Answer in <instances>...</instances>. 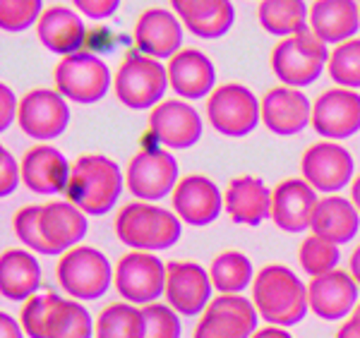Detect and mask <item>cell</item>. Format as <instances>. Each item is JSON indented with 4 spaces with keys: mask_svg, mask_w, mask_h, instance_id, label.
<instances>
[{
    "mask_svg": "<svg viewBox=\"0 0 360 338\" xmlns=\"http://www.w3.org/2000/svg\"><path fill=\"white\" fill-rule=\"evenodd\" d=\"M84 22L79 20V15L72 8H65V5L46 8L37 25V37L44 44V48L63 58L79 53L84 44Z\"/></svg>",
    "mask_w": 360,
    "mask_h": 338,
    "instance_id": "obj_28",
    "label": "cell"
},
{
    "mask_svg": "<svg viewBox=\"0 0 360 338\" xmlns=\"http://www.w3.org/2000/svg\"><path fill=\"white\" fill-rule=\"evenodd\" d=\"M22 185V163L10 154L8 147L0 149V195L10 197Z\"/></svg>",
    "mask_w": 360,
    "mask_h": 338,
    "instance_id": "obj_41",
    "label": "cell"
},
{
    "mask_svg": "<svg viewBox=\"0 0 360 338\" xmlns=\"http://www.w3.org/2000/svg\"><path fill=\"white\" fill-rule=\"evenodd\" d=\"M257 20L266 34L286 39L310 27V8L305 0H259Z\"/></svg>",
    "mask_w": 360,
    "mask_h": 338,
    "instance_id": "obj_31",
    "label": "cell"
},
{
    "mask_svg": "<svg viewBox=\"0 0 360 338\" xmlns=\"http://www.w3.org/2000/svg\"><path fill=\"white\" fill-rule=\"evenodd\" d=\"M252 338H293L288 334L283 326H264V329H257L255 331Z\"/></svg>",
    "mask_w": 360,
    "mask_h": 338,
    "instance_id": "obj_46",
    "label": "cell"
},
{
    "mask_svg": "<svg viewBox=\"0 0 360 338\" xmlns=\"http://www.w3.org/2000/svg\"><path fill=\"white\" fill-rule=\"evenodd\" d=\"M115 238L130 249L159 252L173 247L183 235V221L176 212L152 202H130L118 209L113 221Z\"/></svg>",
    "mask_w": 360,
    "mask_h": 338,
    "instance_id": "obj_3",
    "label": "cell"
},
{
    "mask_svg": "<svg viewBox=\"0 0 360 338\" xmlns=\"http://www.w3.org/2000/svg\"><path fill=\"white\" fill-rule=\"evenodd\" d=\"M176 216L188 226L202 228L214 223L224 212V195L219 185L207 176H185L178 180L171 195Z\"/></svg>",
    "mask_w": 360,
    "mask_h": 338,
    "instance_id": "obj_18",
    "label": "cell"
},
{
    "mask_svg": "<svg viewBox=\"0 0 360 338\" xmlns=\"http://www.w3.org/2000/svg\"><path fill=\"white\" fill-rule=\"evenodd\" d=\"M168 84L180 98H205L217 89V67L197 48H183L168 60Z\"/></svg>",
    "mask_w": 360,
    "mask_h": 338,
    "instance_id": "obj_23",
    "label": "cell"
},
{
    "mask_svg": "<svg viewBox=\"0 0 360 338\" xmlns=\"http://www.w3.org/2000/svg\"><path fill=\"white\" fill-rule=\"evenodd\" d=\"M17 110H20V101L17 96L13 94L8 84L0 86V130H10L13 120L17 118Z\"/></svg>",
    "mask_w": 360,
    "mask_h": 338,
    "instance_id": "obj_43",
    "label": "cell"
},
{
    "mask_svg": "<svg viewBox=\"0 0 360 338\" xmlns=\"http://www.w3.org/2000/svg\"><path fill=\"white\" fill-rule=\"evenodd\" d=\"M58 283L72 300H98L108 293L115 271L106 254L89 245H77L60 254L56 269Z\"/></svg>",
    "mask_w": 360,
    "mask_h": 338,
    "instance_id": "obj_6",
    "label": "cell"
},
{
    "mask_svg": "<svg viewBox=\"0 0 360 338\" xmlns=\"http://www.w3.org/2000/svg\"><path fill=\"white\" fill-rule=\"evenodd\" d=\"M209 125L224 137H245L262 120V103L245 84L229 82L212 91L207 101Z\"/></svg>",
    "mask_w": 360,
    "mask_h": 338,
    "instance_id": "obj_7",
    "label": "cell"
},
{
    "mask_svg": "<svg viewBox=\"0 0 360 338\" xmlns=\"http://www.w3.org/2000/svg\"><path fill=\"white\" fill-rule=\"evenodd\" d=\"M41 230L56 257V254H65L68 249L77 247L84 240L89 223H86V214L72 202L56 200L41 204Z\"/></svg>",
    "mask_w": 360,
    "mask_h": 338,
    "instance_id": "obj_26",
    "label": "cell"
},
{
    "mask_svg": "<svg viewBox=\"0 0 360 338\" xmlns=\"http://www.w3.org/2000/svg\"><path fill=\"white\" fill-rule=\"evenodd\" d=\"M310 312L324 322H344L351 312H356L360 302V285L351 271L334 269L322 276H315L307 283Z\"/></svg>",
    "mask_w": 360,
    "mask_h": 338,
    "instance_id": "obj_16",
    "label": "cell"
},
{
    "mask_svg": "<svg viewBox=\"0 0 360 338\" xmlns=\"http://www.w3.org/2000/svg\"><path fill=\"white\" fill-rule=\"evenodd\" d=\"M257 322L259 312L252 300L243 295H217L197 322L193 338H252Z\"/></svg>",
    "mask_w": 360,
    "mask_h": 338,
    "instance_id": "obj_13",
    "label": "cell"
},
{
    "mask_svg": "<svg viewBox=\"0 0 360 338\" xmlns=\"http://www.w3.org/2000/svg\"><path fill=\"white\" fill-rule=\"evenodd\" d=\"M113 285L130 305H152L166 290V264L154 252L132 249L115 264Z\"/></svg>",
    "mask_w": 360,
    "mask_h": 338,
    "instance_id": "obj_10",
    "label": "cell"
},
{
    "mask_svg": "<svg viewBox=\"0 0 360 338\" xmlns=\"http://www.w3.org/2000/svg\"><path fill=\"white\" fill-rule=\"evenodd\" d=\"M65 298L56 293H37L32 295L20 312V324L29 338H53L58 322L63 317Z\"/></svg>",
    "mask_w": 360,
    "mask_h": 338,
    "instance_id": "obj_33",
    "label": "cell"
},
{
    "mask_svg": "<svg viewBox=\"0 0 360 338\" xmlns=\"http://www.w3.org/2000/svg\"><path fill=\"white\" fill-rule=\"evenodd\" d=\"M310 230L312 235L322 238L327 242L346 245L360 230V212L356 209V204L346 200V197L329 195L324 200H319Z\"/></svg>",
    "mask_w": 360,
    "mask_h": 338,
    "instance_id": "obj_29",
    "label": "cell"
},
{
    "mask_svg": "<svg viewBox=\"0 0 360 338\" xmlns=\"http://www.w3.org/2000/svg\"><path fill=\"white\" fill-rule=\"evenodd\" d=\"M319 204L317 190L303 178L281 180L271 190V221L278 230L303 233L312 226V216Z\"/></svg>",
    "mask_w": 360,
    "mask_h": 338,
    "instance_id": "obj_19",
    "label": "cell"
},
{
    "mask_svg": "<svg viewBox=\"0 0 360 338\" xmlns=\"http://www.w3.org/2000/svg\"><path fill=\"white\" fill-rule=\"evenodd\" d=\"M353 314H360V302H358V307H356V312H353Z\"/></svg>",
    "mask_w": 360,
    "mask_h": 338,
    "instance_id": "obj_49",
    "label": "cell"
},
{
    "mask_svg": "<svg viewBox=\"0 0 360 338\" xmlns=\"http://www.w3.org/2000/svg\"><path fill=\"white\" fill-rule=\"evenodd\" d=\"M224 209L229 219L238 226H259L266 216H271V190L262 178L238 176L229 183L224 195Z\"/></svg>",
    "mask_w": 360,
    "mask_h": 338,
    "instance_id": "obj_24",
    "label": "cell"
},
{
    "mask_svg": "<svg viewBox=\"0 0 360 338\" xmlns=\"http://www.w3.org/2000/svg\"><path fill=\"white\" fill-rule=\"evenodd\" d=\"M142 307L130 302H111L96 317V338H142Z\"/></svg>",
    "mask_w": 360,
    "mask_h": 338,
    "instance_id": "obj_34",
    "label": "cell"
},
{
    "mask_svg": "<svg viewBox=\"0 0 360 338\" xmlns=\"http://www.w3.org/2000/svg\"><path fill=\"white\" fill-rule=\"evenodd\" d=\"M72 5L89 20H108L118 13L120 0H72Z\"/></svg>",
    "mask_w": 360,
    "mask_h": 338,
    "instance_id": "obj_42",
    "label": "cell"
},
{
    "mask_svg": "<svg viewBox=\"0 0 360 338\" xmlns=\"http://www.w3.org/2000/svg\"><path fill=\"white\" fill-rule=\"evenodd\" d=\"M125 188V173L103 154H84L72 163L68 183V202L86 216H103L118 204Z\"/></svg>",
    "mask_w": 360,
    "mask_h": 338,
    "instance_id": "obj_1",
    "label": "cell"
},
{
    "mask_svg": "<svg viewBox=\"0 0 360 338\" xmlns=\"http://www.w3.org/2000/svg\"><path fill=\"white\" fill-rule=\"evenodd\" d=\"M25 329H22L20 319H15L13 314L3 312L0 314V338H25Z\"/></svg>",
    "mask_w": 360,
    "mask_h": 338,
    "instance_id": "obj_44",
    "label": "cell"
},
{
    "mask_svg": "<svg viewBox=\"0 0 360 338\" xmlns=\"http://www.w3.org/2000/svg\"><path fill=\"white\" fill-rule=\"evenodd\" d=\"M44 15V0H0V27L5 32H27L39 25Z\"/></svg>",
    "mask_w": 360,
    "mask_h": 338,
    "instance_id": "obj_38",
    "label": "cell"
},
{
    "mask_svg": "<svg viewBox=\"0 0 360 338\" xmlns=\"http://www.w3.org/2000/svg\"><path fill=\"white\" fill-rule=\"evenodd\" d=\"M144 317V331L142 338H180V319L178 312L171 305H161V302H152V305L142 307Z\"/></svg>",
    "mask_w": 360,
    "mask_h": 338,
    "instance_id": "obj_39",
    "label": "cell"
},
{
    "mask_svg": "<svg viewBox=\"0 0 360 338\" xmlns=\"http://www.w3.org/2000/svg\"><path fill=\"white\" fill-rule=\"evenodd\" d=\"M214 283L209 271L197 261H168L164 298L180 317H202L214 300Z\"/></svg>",
    "mask_w": 360,
    "mask_h": 338,
    "instance_id": "obj_11",
    "label": "cell"
},
{
    "mask_svg": "<svg viewBox=\"0 0 360 338\" xmlns=\"http://www.w3.org/2000/svg\"><path fill=\"white\" fill-rule=\"evenodd\" d=\"M348 271H351V276L356 278L358 285H360V245H358L356 249H353L351 261H348Z\"/></svg>",
    "mask_w": 360,
    "mask_h": 338,
    "instance_id": "obj_47",
    "label": "cell"
},
{
    "mask_svg": "<svg viewBox=\"0 0 360 338\" xmlns=\"http://www.w3.org/2000/svg\"><path fill=\"white\" fill-rule=\"evenodd\" d=\"M353 156L346 147L336 142H315L305 149L303 159H300V173L303 180L312 185L317 192L324 195H334V192L344 190L346 185L353 183Z\"/></svg>",
    "mask_w": 360,
    "mask_h": 338,
    "instance_id": "obj_14",
    "label": "cell"
},
{
    "mask_svg": "<svg viewBox=\"0 0 360 338\" xmlns=\"http://www.w3.org/2000/svg\"><path fill=\"white\" fill-rule=\"evenodd\" d=\"M22 185L34 195H60L70 183V163L63 151L49 144L32 147L22 156Z\"/></svg>",
    "mask_w": 360,
    "mask_h": 338,
    "instance_id": "obj_22",
    "label": "cell"
},
{
    "mask_svg": "<svg viewBox=\"0 0 360 338\" xmlns=\"http://www.w3.org/2000/svg\"><path fill=\"white\" fill-rule=\"evenodd\" d=\"M310 29L327 46L356 39L360 29V5L356 0H315L310 5Z\"/></svg>",
    "mask_w": 360,
    "mask_h": 338,
    "instance_id": "obj_27",
    "label": "cell"
},
{
    "mask_svg": "<svg viewBox=\"0 0 360 338\" xmlns=\"http://www.w3.org/2000/svg\"><path fill=\"white\" fill-rule=\"evenodd\" d=\"M171 8L183 27L200 39H221L236 22L231 0H171Z\"/></svg>",
    "mask_w": 360,
    "mask_h": 338,
    "instance_id": "obj_25",
    "label": "cell"
},
{
    "mask_svg": "<svg viewBox=\"0 0 360 338\" xmlns=\"http://www.w3.org/2000/svg\"><path fill=\"white\" fill-rule=\"evenodd\" d=\"M310 125L329 142L353 137L360 130V94L344 86L322 91L312 103Z\"/></svg>",
    "mask_w": 360,
    "mask_h": 338,
    "instance_id": "obj_15",
    "label": "cell"
},
{
    "mask_svg": "<svg viewBox=\"0 0 360 338\" xmlns=\"http://www.w3.org/2000/svg\"><path fill=\"white\" fill-rule=\"evenodd\" d=\"M351 202L356 204V209L360 212V176L353 178V183H351Z\"/></svg>",
    "mask_w": 360,
    "mask_h": 338,
    "instance_id": "obj_48",
    "label": "cell"
},
{
    "mask_svg": "<svg viewBox=\"0 0 360 338\" xmlns=\"http://www.w3.org/2000/svg\"><path fill=\"white\" fill-rule=\"evenodd\" d=\"M149 130L161 147L168 149H190L202 139L200 113L183 98H168L149 113Z\"/></svg>",
    "mask_w": 360,
    "mask_h": 338,
    "instance_id": "obj_17",
    "label": "cell"
},
{
    "mask_svg": "<svg viewBox=\"0 0 360 338\" xmlns=\"http://www.w3.org/2000/svg\"><path fill=\"white\" fill-rule=\"evenodd\" d=\"M209 276H212L214 290L219 295H240L248 290V285L255 281V269L248 254L238 252V249H226V252L217 254L209 266Z\"/></svg>",
    "mask_w": 360,
    "mask_h": 338,
    "instance_id": "obj_32",
    "label": "cell"
},
{
    "mask_svg": "<svg viewBox=\"0 0 360 338\" xmlns=\"http://www.w3.org/2000/svg\"><path fill=\"white\" fill-rule=\"evenodd\" d=\"M252 302L271 326H293L310 312L307 285L293 269L283 264H269L257 271L252 281Z\"/></svg>",
    "mask_w": 360,
    "mask_h": 338,
    "instance_id": "obj_2",
    "label": "cell"
},
{
    "mask_svg": "<svg viewBox=\"0 0 360 338\" xmlns=\"http://www.w3.org/2000/svg\"><path fill=\"white\" fill-rule=\"evenodd\" d=\"M180 180L178 161L168 149H142L125 168V188L139 202H161Z\"/></svg>",
    "mask_w": 360,
    "mask_h": 338,
    "instance_id": "obj_9",
    "label": "cell"
},
{
    "mask_svg": "<svg viewBox=\"0 0 360 338\" xmlns=\"http://www.w3.org/2000/svg\"><path fill=\"white\" fill-rule=\"evenodd\" d=\"M329 77L344 89H360V39H348L329 53Z\"/></svg>",
    "mask_w": 360,
    "mask_h": 338,
    "instance_id": "obj_35",
    "label": "cell"
},
{
    "mask_svg": "<svg viewBox=\"0 0 360 338\" xmlns=\"http://www.w3.org/2000/svg\"><path fill=\"white\" fill-rule=\"evenodd\" d=\"M262 122L278 137H293L312 122V101L300 89L278 84L262 96Z\"/></svg>",
    "mask_w": 360,
    "mask_h": 338,
    "instance_id": "obj_20",
    "label": "cell"
},
{
    "mask_svg": "<svg viewBox=\"0 0 360 338\" xmlns=\"http://www.w3.org/2000/svg\"><path fill=\"white\" fill-rule=\"evenodd\" d=\"M329 53L324 41H319L307 27L293 37L281 39L271 51V70L283 86L303 89L315 84L324 67L329 65Z\"/></svg>",
    "mask_w": 360,
    "mask_h": 338,
    "instance_id": "obj_4",
    "label": "cell"
},
{
    "mask_svg": "<svg viewBox=\"0 0 360 338\" xmlns=\"http://www.w3.org/2000/svg\"><path fill=\"white\" fill-rule=\"evenodd\" d=\"M135 46L139 53L171 60L178 51H183V22L171 10L149 8L135 22Z\"/></svg>",
    "mask_w": 360,
    "mask_h": 338,
    "instance_id": "obj_21",
    "label": "cell"
},
{
    "mask_svg": "<svg viewBox=\"0 0 360 338\" xmlns=\"http://www.w3.org/2000/svg\"><path fill=\"white\" fill-rule=\"evenodd\" d=\"M41 288V266L27 249H5L0 257V293L10 302H27Z\"/></svg>",
    "mask_w": 360,
    "mask_h": 338,
    "instance_id": "obj_30",
    "label": "cell"
},
{
    "mask_svg": "<svg viewBox=\"0 0 360 338\" xmlns=\"http://www.w3.org/2000/svg\"><path fill=\"white\" fill-rule=\"evenodd\" d=\"M339 259H341L339 245L327 242L317 235H307L298 247L300 269H303L310 278L334 271L336 264H339Z\"/></svg>",
    "mask_w": 360,
    "mask_h": 338,
    "instance_id": "obj_36",
    "label": "cell"
},
{
    "mask_svg": "<svg viewBox=\"0 0 360 338\" xmlns=\"http://www.w3.org/2000/svg\"><path fill=\"white\" fill-rule=\"evenodd\" d=\"M334 338H360V314H351V317L339 326Z\"/></svg>",
    "mask_w": 360,
    "mask_h": 338,
    "instance_id": "obj_45",
    "label": "cell"
},
{
    "mask_svg": "<svg viewBox=\"0 0 360 338\" xmlns=\"http://www.w3.org/2000/svg\"><path fill=\"white\" fill-rule=\"evenodd\" d=\"M17 125L27 137L37 142H51L60 137L70 125L68 98L58 89H32L20 98Z\"/></svg>",
    "mask_w": 360,
    "mask_h": 338,
    "instance_id": "obj_12",
    "label": "cell"
},
{
    "mask_svg": "<svg viewBox=\"0 0 360 338\" xmlns=\"http://www.w3.org/2000/svg\"><path fill=\"white\" fill-rule=\"evenodd\" d=\"M168 70L161 60L139 51H130L115 70L113 91L115 98L130 110L156 108L168 89Z\"/></svg>",
    "mask_w": 360,
    "mask_h": 338,
    "instance_id": "obj_5",
    "label": "cell"
},
{
    "mask_svg": "<svg viewBox=\"0 0 360 338\" xmlns=\"http://www.w3.org/2000/svg\"><path fill=\"white\" fill-rule=\"evenodd\" d=\"M13 230H15V235L20 238V242H25L32 252L53 257V252H51L49 242H46V238H44V230H41V204L22 207L13 216Z\"/></svg>",
    "mask_w": 360,
    "mask_h": 338,
    "instance_id": "obj_37",
    "label": "cell"
},
{
    "mask_svg": "<svg viewBox=\"0 0 360 338\" xmlns=\"http://www.w3.org/2000/svg\"><path fill=\"white\" fill-rule=\"evenodd\" d=\"M56 89L72 103L101 101L111 89V70L94 53H72L60 58L53 70Z\"/></svg>",
    "mask_w": 360,
    "mask_h": 338,
    "instance_id": "obj_8",
    "label": "cell"
},
{
    "mask_svg": "<svg viewBox=\"0 0 360 338\" xmlns=\"http://www.w3.org/2000/svg\"><path fill=\"white\" fill-rule=\"evenodd\" d=\"M96 336V324L89 310L79 300H65L63 317L58 322L53 338H91Z\"/></svg>",
    "mask_w": 360,
    "mask_h": 338,
    "instance_id": "obj_40",
    "label": "cell"
}]
</instances>
